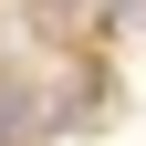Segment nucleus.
Returning a JSON list of instances; mask_svg holds the SVG:
<instances>
[{"mask_svg":"<svg viewBox=\"0 0 146 146\" xmlns=\"http://www.w3.org/2000/svg\"><path fill=\"white\" fill-rule=\"evenodd\" d=\"M0 146H31V94H0Z\"/></svg>","mask_w":146,"mask_h":146,"instance_id":"nucleus-1","label":"nucleus"}]
</instances>
